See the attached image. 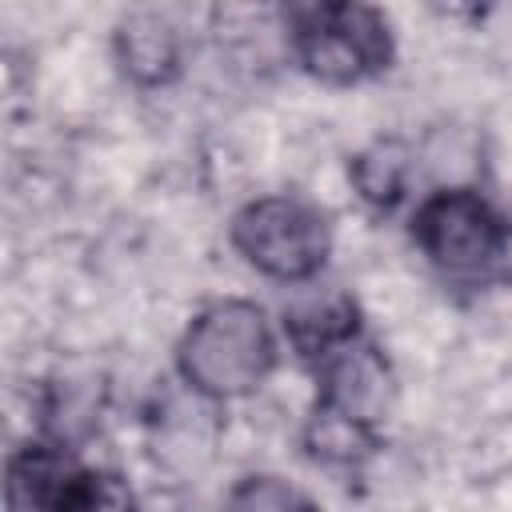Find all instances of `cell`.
Here are the masks:
<instances>
[{
    "mask_svg": "<svg viewBox=\"0 0 512 512\" xmlns=\"http://www.w3.org/2000/svg\"><path fill=\"white\" fill-rule=\"evenodd\" d=\"M272 364L276 340L268 332L264 312L248 300H220L204 308L176 348L180 376L212 400L248 396L268 380Z\"/></svg>",
    "mask_w": 512,
    "mask_h": 512,
    "instance_id": "6da1fadb",
    "label": "cell"
},
{
    "mask_svg": "<svg viewBox=\"0 0 512 512\" xmlns=\"http://www.w3.org/2000/svg\"><path fill=\"white\" fill-rule=\"evenodd\" d=\"M292 48L308 76L324 84H360L388 68L392 60V32L380 8L368 4H308L296 8L292 20Z\"/></svg>",
    "mask_w": 512,
    "mask_h": 512,
    "instance_id": "7a4b0ae2",
    "label": "cell"
},
{
    "mask_svg": "<svg viewBox=\"0 0 512 512\" xmlns=\"http://www.w3.org/2000/svg\"><path fill=\"white\" fill-rule=\"evenodd\" d=\"M232 248L280 284H308L332 252V232L320 208L300 196H256L232 216Z\"/></svg>",
    "mask_w": 512,
    "mask_h": 512,
    "instance_id": "3957f363",
    "label": "cell"
},
{
    "mask_svg": "<svg viewBox=\"0 0 512 512\" xmlns=\"http://www.w3.org/2000/svg\"><path fill=\"white\" fill-rule=\"evenodd\" d=\"M416 248L448 276H480L508 248V224L476 188H440L412 216Z\"/></svg>",
    "mask_w": 512,
    "mask_h": 512,
    "instance_id": "277c9868",
    "label": "cell"
},
{
    "mask_svg": "<svg viewBox=\"0 0 512 512\" xmlns=\"http://www.w3.org/2000/svg\"><path fill=\"white\" fill-rule=\"evenodd\" d=\"M316 380H320L316 408H328L356 424L376 428V420H384L392 408V372L384 356L360 336L316 360Z\"/></svg>",
    "mask_w": 512,
    "mask_h": 512,
    "instance_id": "5b68a950",
    "label": "cell"
},
{
    "mask_svg": "<svg viewBox=\"0 0 512 512\" xmlns=\"http://www.w3.org/2000/svg\"><path fill=\"white\" fill-rule=\"evenodd\" d=\"M284 332L304 360H324L340 344L360 336L356 300L340 288H300L284 304Z\"/></svg>",
    "mask_w": 512,
    "mask_h": 512,
    "instance_id": "8992f818",
    "label": "cell"
},
{
    "mask_svg": "<svg viewBox=\"0 0 512 512\" xmlns=\"http://www.w3.org/2000/svg\"><path fill=\"white\" fill-rule=\"evenodd\" d=\"M80 464L56 444H24L4 464V512H64Z\"/></svg>",
    "mask_w": 512,
    "mask_h": 512,
    "instance_id": "52a82bcc",
    "label": "cell"
},
{
    "mask_svg": "<svg viewBox=\"0 0 512 512\" xmlns=\"http://www.w3.org/2000/svg\"><path fill=\"white\" fill-rule=\"evenodd\" d=\"M116 64L140 88H160L180 76V36L160 12H132L116 24Z\"/></svg>",
    "mask_w": 512,
    "mask_h": 512,
    "instance_id": "ba28073f",
    "label": "cell"
},
{
    "mask_svg": "<svg viewBox=\"0 0 512 512\" xmlns=\"http://www.w3.org/2000/svg\"><path fill=\"white\" fill-rule=\"evenodd\" d=\"M348 176L368 208L392 212L404 200V188L412 176V148L396 136L372 140L364 152H356V160L348 164Z\"/></svg>",
    "mask_w": 512,
    "mask_h": 512,
    "instance_id": "9c48e42d",
    "label": "cell"
},
{
    "mask_svg": "<svg viewBox=\"0 0 512 512\" xmlns=\"http://www.w3.org/2000/svg\"><path fill=\"white\" fill-rule=\"evenodd\" d=\"M304 448L320 464L356 468L360 460H368L376 452V432L368 424H356L348 416H336L328 408H316L312 420H308V428H304Z\"/></svg>",
    "mask_w": 512,
    "mask_h": 512,
    "instance_id": "30bf717a",
    "label": "cell"
},
{
    "mask_svg": "<svg viewBox=\"0 0 512 512\" xmlns=\"http://www.w3.org/2000/svg\"><path fill=\"white\" fill-rule=\"evenodd\" d=\"M220 512H320L312 496H304L296 484L280 476H244L228 488Z\"/></svg>",
    "mask_w": 512,
    "mask_h": 512,
    "instance_id": "8fae6325",
    "label": "cell"
},
{
    "mask_svg": "<svg viewBox=\"0 0 512 512\" xmlns=\"http://www.w3.org/2000/svg\"><path fill=\"white\" fill-rule=\"evenodd\" d=\"M64 512H136V492L120 472L108 468H80Z\"/></svg>",
    "mask_w": 512,
    "mask_h": 512,
    "instance_id": "7c38bea8",
    "label": "cell"
}]
</instances>
